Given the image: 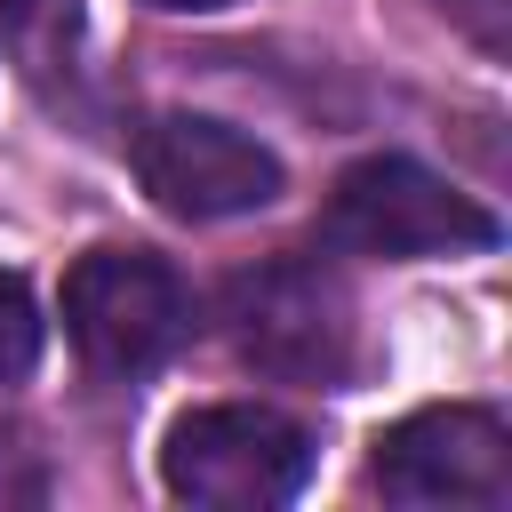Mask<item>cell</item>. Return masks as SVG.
<instances>
[{
	"mask_svg": "<svg viewBox=\"0 0 512 512\" xmlns=\"http://www.w3.org/2000/svg\"><path fill=\"white\" fill-rule=\"evenodd\" d=\"M160 480L176 504H200V512H272V504L304 496L312 432L264 400H208L168 424Z\"/></svg>",
	"mask_w": 512,
	"mask_h": 512,
	"instance_id": "6da1fadb",
	"label": "cell"
},
{
	"mask_svg": "<svg viewBox=\"0 0 512 512\" xmlns=\"http://www.w3.org/2000/svg\"><path fill=\"white\" fill-rule=\"evenodd\" d=\"M496 216L456 192L448 176H432L424 160L408 152H376V160H352L320 208V240L344 248V256H384V264H416V256H472V248H496Z\"/></svg>",
	"mask_w": 512,
	"mask_h": 512,
	"instance_id": "7a4b0ae2",
	"label": "cell"
},
{
	"mask_svg": "<svg viewBox=\"0 0 512 512\" xmlns=\"http://www.w3.org/2000/svg\"><path fill=\"white\" fill-rule=\"evenodd\" d=\"M64 336L96 376H144L192 336V288L152 248H88L64 272Z\"/></svg>",
	"mask_w": 512,
	"mask_h": 512,
	"instance_id": "3957f363",
	"label": "cell"
},
{
	"mask_svg": "<svg viewBox=\"0 0 512 512\" xmlns=\"http://www.w3.org/2000/svg\"><path fill=\"white\" fill-rule=\"evenodd\" d=\"M224 336L256 376H280V384H336L352 368V304L304 256L240 272L224 288Z\"/></svg>",
	"mask_w": 512,
	"mask_h": 512,
	"instance_id": "277c9868",
	"label": "cell"
},
{
	"mask_svg": "<svg viewBox=\"0 0 512 512\" xmlns=\"http://www.w3.org/2000/svg\"><path fill=\"white\" fill-rule=\"evenodd\" d=\"M136 176L184 224L256 216L280 200V152L232 120H208V112H152L136 128Z\"/></svg>",
	"mask_w": 512,
	"mask_h": 512,
	"instance_id": "5b68a950",
	"label": "cell"
},
{
	"mask_svg": "<svg viewBox=\"0 0 512 512\" xmlns=\"http://www.w3.org/2000/svg\"><path fill=\"white\" fill-rule=\"evenodd\" d=\"M368 480L376 496L392 504H472V512H496L512 496V432L496 408H416L400 416L376 456H368Z\"/></svg>",
	"mask_w": 512,
	"mask_h": 512,
	"instance_id": "8992f818",
	"label": "cell"
},
{
	"mask_svg": "<svg viewBox=\"0 0 512 512\" xmlns=\"http://www.w3.org/2000/svg\"><path fill=\"white\" fill-rule=\"evenodd\" d=\"M40 360V304L16 272H0V384H16Z\"/></svg>",
	"mask_w": 512,
	"mask_h": 512,
	"instance_id": "52a82bcc",
	"label": "cell"
},
{
	"mask_svg": "<svg viewBox=\"0 0 512 512\" xmlns=\"http://www.w3.org/2000/svg\"><path fill=\"white\" fill-rule=\"evenodd\" d=\"M40 496H48L40 456H32L16 432H0V504H40Z\"/></svg>",
	"mask_w": 512,
	"mask_h": 512,
	"instance_id": "ba28073f",
	"label": "cell"
},
{
	"mask_svg": "<svg viewBox=\"0 0 512 512\" xmlns=\"http://www.w3.org/2000/svg\"><path fill=\"white\" fill-rule=\"evenodd\" d=\"M56 8H64V0H0V24H8V32H32V24L56 16Z\"/></svg>",
	"mask_w": 512,
	"mask_h": 512,
	"instance_id": "9c48e42d",
	"label": "cell"
},
{
	"mask_svg": "<svg viewBox=\"0 0 512 512\" xmlns=\"http://www.w3.org/2000/svg\"><path fill=\"white\" fill-rule=\"evenodd\" d=\"M448 8H456V16H472L480 32H496V16H504V0H448Z\"/></svg>",
	"mask_w": 512,
	"mask_h": 512,
	"instance_id": "30bf717a",
	"label": "cell"
},
{
	"mask_svg": "<svg viewBox=\"0 0 512 512\" xmlns=\"http://www.w3.org/2000/svg\"><path fill=\"white\" fill-rule=\"evenodd\" d=\"M152 8H176V16H208V8H224V0H152Z\"/></svg>",
	"mask_w": 512,
	"mask_h": 512,
	"instance_id": "8fae6325",
	"label": "cell"
}]
</instances>
